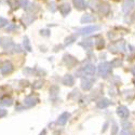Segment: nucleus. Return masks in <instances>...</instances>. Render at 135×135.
I'll return each instance as SVG.
<instances>
[{
  "mask_svg": "<svg viewBox=\"0 0 135 135\" xmlns=\"http://www.w3.org/2000/svg\"><path fill=\"white\" fill-rule=\"evenodd\" d=\"M95 71H96V67H95L94 65H92V64H88V65L83 66L81 69L78 70V71L76 73V75H77V77L93 76V75L95 74Z\"/></svg>",
  "mask_w": 135,
  "mask_h": 135,
  "instance_id": "f257e3e1",
  "label": "nucleus"
},
{
  "mask_svg": "<svg viewBox=\"0 0 135 135\" xmlns=\"http://www.w3.org/2000/svg\"><path fill=\"white\" fill-rule=\"evenodd\" d=\"M108 50L112 53H123L126 52V42L124 40H119L111 43L108 47Z\"/></svg>",
  "mask_w": 135,
  "mask_h": 135,
  "instance_id": "f03ea898",
  "label": "nucleus"
},
{
  "mask_svg": "<svg viewBox=\"0 0 135 135\" xmlns=\"http://www.w3.org/2000/svg\"><path fill=\"white\" fill-rule=\"evenodd\" d=\"M97 71H98V75L100 77H104L106 78L110 71H111V64L108 63V62H104V63H100L97 67Z\"/></svg>",
  "mask_w": 135,
  "mask_h": 135,
  "instance_id": "7ed1b4c3",
  "label": "nucleus"
},
{
  "mask_svg": "<svg viewBox=\"0 0 135 135\" xmlns=\"http://www.w3.org/2000/svg\"><path fill=\"white\" fill-rule=\"evenodd\" d=\"M99 29H100L99 26L92 25V26H85V27L80 28L79 30H78V32H79V35H81V36H88V35H91V33L99 30Z\"/></svg>",
  "mask_w": 135,
  "mask_h": 135,
  "instance_id": "20e7f679",
  "label": "nucleus"
},
{
  "mask_svg": "<svg viewBox=\"0 0 135 135\" xmlns=\"http://www.w3.org/2000/svg\"><path fill=\"white\" fill-rule=\"evenodd\" d=\"M135 2L134 0H124L122 3V12L124 13H130L131 11L134 9Z\"/></svg>",
  "mask_w": 135,
  "mask_h": 135,
  "instance_id": "39448f33",
  "label": "nucleus"
},
{
  "mask_svg": "<svg viewBox=\"0 0 135 135\" xmlns=\"http://www.w3.org/2000/svg\"><path fill=\"white\" fill-rule=\"evenodd\" d=\"M110 4L108 2H102L98 4V11L100 14L103 15H108L110 13Z\"/></svg>",
  "mask_w": 135,
  "mask_h": 135,
  "instance_id": "423d86ee",
  "label": "nucleus"
},
{
  "mask_svg": "<svg viewBox=\"0 0 135 135\" xmlns=\"http://www.w3.org/2000/svg\"><path fill=\"white\" fill-rule=\"evenodd\" d=\"M129 109L126 106H119L117 109V115L122 119H127L129 117Z\"/></svg>",
  "mask_w": 135,
  "mask_h": 135,
  "instance_id": "0eeeda50",
  "label": "nucleus"
},
{
  "mask_svg": "<svg viewBox=\"0 0 135 135\" xmlns=\"http://www.w3.org/2000/svg\"><path fill=\"white\" fill-rule=\"evenodd\" d=\"M38 102H39V99L37 97L28 96L24 99V105H25V107H32V106H35Z\"/></svg>",
  "mask_w": 135,
  "mask_h": 135,
  "instance_id": "6e6552de",
  "label": "nucleus"
},
{
  "mask_svg": "<svg viewBox=\"0 0 135 135\" xmlns=\"http://www.w3.org/2000/svg\"><path fill=\"white\" fill-rule=\"evenodd\" d=\"M12 70H13V65L11 63H9V62L4 63L1 66V68H0V71H1L2 75H8L10 73H12Z\"/></svg>",
  "mask_w": 135,
  "mask_h": 135,
  "instance_id": "1a4fd4ad",
  "label": "nucleus"
},
{
  "mask_svg": "<svg viewBox=\"0 0 135 135\" xmlns=\"http://www.w3.org/2000/svg\"><path fill=\"white\" fill-rule=\"evenodd\" d=\"M64 63L67 66L73 67V66H75L77 64V60L74 57V56H71L69 54H66V55H64Z\"/></svg>",
  "mask_w": 135,
  "mask_h": 135,
  "instance_id": "9d476101",
  "label": "nucleus"
},
{
  "mask_svg": "<svg viewBox=\"0 0 135 135\" xmlns=\"http://www.w3.org/2000/svg\"><path fill=\"white\" fill-rule=\"evenodd\" d=\"M94 83V80L93 79H89V78H84V79H82L81 81V88L83 90H85V91H88V90H90L92 88Z\"/></svg>",
  "mask_w": 135,
  "mask_h": 135,
  "instance_id": "9b49d317",
  "label": "nucleus"
},
{
  "mask_svg": "<svg viewBox=\"0 0 135 135\" xmlns=\"http://www.w3.org/2000/svg\"><path fill=\"white\" fill-rule=\"evenodd\" d=\"M70 118V114L69 112H67V111H65V112H63V114L59 117V119H57V123L60 126H65L66 124V122L68 121V119Z\"/></svg>",
  "mask_w": 135,
  "mask_h": 135,
  "instance_id": "f8f14e48",
  "label": "nucleus"
},
{
  "mask_svg": "<svg viewBox=\"0 0 135 135\" xmlns=\"http://www.w3.org/2000/svg\"><path fill=\"white\" fill-rule=\"evenodd\" d=\"M0 44H1L2 48L6 49V50H7V49H10L11 47H14V43H13L12 39L7 38V37H4V38L1 39V41H0Z\"/></svg>",
  "mask_w": 135,
  "mask_h": 135,
  "instance_id": "ddd939ff",
  "label": "nucleus"
},
{
  "mask_svg": "<svg viewBox=\"0 0 135 135\" xmlns=\"http://www.w3.org/2000/svg\"><path fill=\"white\" fill-rule=\"evenodd\" d=\"M73 2H74V6L76 7L77 10L82 11V10L86 9V3H85L84 0H73Z\"/></svg>",
  "mask_w": 135,
  "mask_h": 135,
  "instance_id": "4468645a",
  "label": "nucleus"
},
{
  "mask_svg": "<svg viewBox=\"0 0 135 135\" xmlns=\"http://www.w3.org/2000/svg\"><path fill=\"white\" fill-rule=\"evenodd\" d=\"M70 10H71V8H70L69 3H63V4L60 6V12L63 16H66L70 12Z\"/></svg>",
  "mask_w": 135,
  "mask_h": 135,
  "instance_id": "2eb2a0df",
  "label": "nucleus"
},
{
  "mask_svg": "<svg viewBox=\"0 0 135 135\" xmlns=\"http://www.w3.org/2000/svg\"><path fill=\"white\" fill-rule=\"evenodd\" d=\"M81 23L82 24H88V23H92V22H95V17H94V15H92V14H84V15H82V17H81Z\"/></svg>",
  "mask_w": 135,
  "mask_h": 135,
  "instance_id": "dca6fc26",
  "label": "nucleus"
},
{
  "mask_svg": "<svg viewBox=\"0 0 135 135\" xmlns=\"http://www.w3.org/2000/svg\"><path fill=\"white\" fill-rule=\"evenodd\" d=\"M74 83H75V79H74V77L71 75L64 76V78H63V84L71 86V85H74Z\"/></svg>",
  "mask_w": 135,
  "mask_h": 135,
  "instance_id": "f3484780",
  "label": "nucleus"
},
{
  "mask_svg": "<svg viewBox=\"0 0 135 135\" xmlns=\"http://www.w3.org/2000/svg\"><path fill=\"white\" fill-rule=\"evenodd\" d=\"M110 104H111V102L108 98H103V99H100V100H98V102H97V107L98 108H106Z\"/></svg>",
  "mask_w": 135,
  "mask_h": 135,
  "instance_id": "a211bd4d",
  "label": "nucleus"
},
{
  "mask_svg": "<svg viewBox=\"0 0 135 135\" xmlns=\"http://www.w3.org/2000/svg\"><path fill=\"white\" fill-rule=\"evenodd\" d=\"M80 46L83 47L84 49H90V48H92L93 42L91 39H86V40H83L82 42H80Z\"/></svg>",
  "mask_w": 135,
  "mask_h": 135,
  "instance_id": "6ab92c4d",
  "label": "nucleus"
},
{
  "mask_svg": "<svg viewBox=\"0 0 135 135\" xmlns=\"http://www.w3.org/2000/svg\"><path fill=\"white\" fill-rule=\"evenodd\" d=\"M77 40V35H71L69 37H67L65 40V46H68V44H71L73 42H75Z\"/></svg>",
  "mask_w": 135,
  "mask_h": 135,
  "instance_id": "aec40b11",
  "label": "nucleus"
},
{
  "mask_svg": "<svg viewBox=\"0 0 135 135\" xmlns=\"http://www.w3.org/2000/svg\"><path fill=\"white\" fill-rule=\"evenodd\" d=\"M8 4L12 8L13 10H15L20 6V1H17V0H8Z\"/></svg>",
  "mask_w": 135,
  "mask_h": 135,
  "instance_id": "412c9836",
  "label": "nucleus"
},
{
  "mask_svg": "<svg viewBox=\"0 0 135 135\" xmlns=\"http://www.w3.org/2000/svg\"><path fill=\"white\" fill-rule=\"evenodd\" d=\"M0 104L3 105V106H11L13 103H12V99H11L10 97H4L1 99V102H0Z\"/></svg>",
  "mask_w": 135,
  "mask_h": 135,
  "instance_id": "4be33fe9",
  "label": "nucleus"
},
{
  "mask_svg": "<svg viewBox=\"0 0 135 135\" xmlns=\"http://www.w3.org/2000/svg\"><path fill=\"white\" fill-rule=\"evenodd\" d=\"M59 93V86L57 85H53L51 89H50V95L51 97H55Z\"/></svg>",
  "mask_w": 135,
  "mask_h": 135,
  "instance_id": "5701e85b",
  "label": "nucleus"
},
{
  "mask_svg": "<svg viewBox=\"0 0 135 135\" xmlns=\"http://www.w3.org/2000/svg\"><path fill=\"white\" fill-rule=\"evenodd\" d=\"M23 44H24V49H25L26 51H28V52L31 51V46H30V42H29V40H28L27 37L24 38V42H23Z\"/></svg>",
  "mask_w": 135,
  "mask_h": 135,
  "instance_id": "b1692460",
  "label": "nucleus"
},
{
  "mask_svg": "<svg viewBox=\"0 0 135 135\" xmlns=\"http://www.w3.org/2000/svg\"><path fill=\"white\" fill-rule=\"evenodd\" d=\"M110 64H111V67H114V68H116V67H120V66L122 65V60L116 59V60L112 61Z\"/></svg>",
  "mask_w": 135,
  "mask_h": 135,
  "instance_id": "393cba45",
  "label": "nucleus"
},
{
  "mask_svg": "<svg viewBox=\"0 0 135 135\" xmlns=\"http://www.w3.org/2000/svg\"><path fill=\"white\" fill-rule=\"evenodd\" d=\"M95 44H96V47H97L98 49L103 48V47H104V44H105L104 39H98V41H96V42H95Z\"/></svg>",
  "mask_w": 135,
  "mask_h": 135,
  "instance_id": "a878e982",
  "label": "nucleus"
},
{
  "mask_svg": "<svg viewBox=\"0 0 135 135\" xmlns=\"http://www.w3.org/2000/svg\"><path fill=\"white\" fill-rule=\"evenodd\" d=\"M6 25H9L8 21H7L4 17H1V16H0V27H4Z\"/></svg>",
  "mask_w": 135,
  "mask_h": 135,
  "instance_id": "bb28decb",
  "label": "nucleus"
},
{
  "mask_svg": "<svg viewBox=\"0 0 135 135\" xmlns=\"http://www.w3.org/2000/svg\"><path fill=\"white\" fill-rule=\"evenodd\" d=\"M41 86H42V81H40V80L39 81H36L35 83L32 84V88L33 89H40Z\"/></svg>",
  "mask_w": 135,
  "mask_h": 135,
  "instance_id": "cd10ccee",
  "label": "nucleus"
},
{
  "mask_svg": "<svg viewBox=\"0 0 135 135\" xmlns=\"http://www.w3.org/2000/svg\"><path fill=\"white\" fill-rule=\"evenodd\" d=\"M118 132V127L116 123H114V126H112V132H111V135H116Z\"/></svg>",
  "mask_w": 135,
  "mask_h": 135,
  "instance_id": "c85d7f7f",
  "label": "nucleus"
},
{
  "mask_svg": "<svg viewBox=\"0 0 135 135\" xmlns=\"http://www.w3.org/2000/svg\"><path fill=\"white\" fill-rule=\"evenodd\" d=\"M27 4H28V0H20V6L21 7H27Z\"/></svg>",
  "mask_w": 135,
  "mask_h": 135,
  "instance_id": "c756f323",
  "label": "nucleus"
},
{
  "mask_svg": "<svg viewBox=\"0 0 135 135\" xmlns=\"http://www.w3.org/2000/svg\"><path fill=\"white\" fill-rule=\"evenodd\" d=\"M15 28H16V26H15L14 24H9L8 27H7V31H11V30H13V29H15Z\"/></svg>",
  "mask_w": 135,
  "mask_h": 135,
  "instance_id": "7c9ffc66",
  "label": "nucleus"
},
{
  "mask_svg": "<svg viewBox=\"0 0 135 135\" xmlns=\"http://www.w3.org/2000/svg\"><path fill=\"white\" fill-rule=\"evenodd\" d=\"M7 110L6 109H0V118H3V117H6L7 116Z\"/></svg>",
  "mask_w": 135,
  "mask_h": 135,
  "instance_id": "2f4dec72",
  "label": "nucleus"
},
{
  "mask_svg": "<svg viewBox=\"0 0 135 135\" xmlns=\"http://www.w3.org/2000/svg\"><path fill=\"white\" fill-rule=\"evenodd\" d=\"M120 135H131V133L128 130H123V131L120 132Z\"/></svg>",
  "mask_w": 135,
  "mask_h": 135,
  "instance_id": "473e14b6",
  "label": "nucleus"
},
{
  "mask_svg": "<svg viewBox=\"0 0 135 135\" xmlns=\"http://www.w3.org/2000/svg\"><path fill=\"white\" fill-rule=\"evenodd\" d=\"M49 7H50V10L52 11V12H54V11H55V8H54V7H55V3H54V2H51V3L49 4Z\"/></svg>",
  "mask_w": 135,
  "mask_h": 135,
  "instance_id": "72a5a7b5",
  "label": "nucleus"
},
{
  "mask_svg": "<svg viewBox=\"0 0 135 135\" xmlns=\"http://www.w3.org/2000/svg\"><path fill=\"white\" fill-rule=\"evenodd\" d=\"M14 52H21V47L20 46H14Z\"/></svg>",
  "mask_w": 135,
  "mask_h": 135,
  "instance_id": "f704fd0d",
  "label": "nucleus"
},
{
  "mask_svg": "<svg viewBox=\"0 0 135 135\" xmlns=\"http://www.w3.org/2000/svg\"><path fill=\"white\" fill-rule=\"evenodd\" d=\"M39 135H46V130H43V131H42V132H41Z\"/></svg>",
  "mask_w": 135,
  "mask_h": 135,
  "instance_id": "c9c22d12",
  "label": "nucleus"
},
{
  "mask_svg": "<svg viewBox=\"0 0 135 135\" xmlns=\"http://www.w3.org/2000/svg\"><path fill=\"white\" fill-rule=\"evenodd\" d=\"M132 71H133V74H135V66H134V68L132 69Z\"/></svg>",
  "mask_w": 135,
  "mask_h": 135,
  "instance_id": "e433bc0d",
  "label": "nucleus"
},
{
  "mask_svg": "<svg viewBox=\"0 0 135 135\" xmlns=\"http://www.w3.org/2000/svg\"><path fill=\"white\" fill-rule=\"evenodd\" d=\"M133 17H134V18H135V13H134V14H133Z\"/></svg>",
  "mask_w": 135,
  "mask_h": 135,
  "instance_id": "4c0bfd02",
  "label": "nucleus"
},
{
  "mask_svg": "<svg viewBox=\"0 0 135 135\" xmlns=\"http://www.w3.org/2000/svg\"><path fill=\"white\" fill-rule=\"evenodd\" d=\"M115 1H118V0H115Z\"/></svg>",
  "mask_w": 135,
  "mask_h": 135,
  "instance_id": "58836bf2",
  "label": "nucleus"
}]
</instances>
